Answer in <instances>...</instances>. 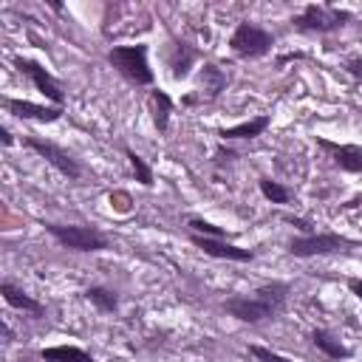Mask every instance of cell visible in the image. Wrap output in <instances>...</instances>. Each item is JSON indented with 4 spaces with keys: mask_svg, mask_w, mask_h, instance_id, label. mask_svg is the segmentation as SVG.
Wrapping results in <instances>:
<instances>
[{
    "mask_svg": "<svg viewBox=\"0 0 362 362\" xmlns=\"http://www.w3.org/2000/svg\"><path fill=\"white\" fill-rule=\"evenodd\" d=\"M0 294H3L6 305L17 308V311H23V314H31V317H42V314H45V305H42L37 297H31L28 291H23L20 286H14L11 280H3V283H0Z\"/></svg>",
    "mask_w": 362,
    "mask_h": 362,
    "instance_id": "15",
    "label": "cell"
},
{
    "mask_svg": "<svg viewBox=\"0 0 362 362\" xmlns=\"http://www.w3.org/2000/svg\"><path fill=\"white\" fill-rule=\"evenodd\" d=\"M11 62H14V68L34 85V90H37L40 96H45V99H48L51 105H57V107H65V90H62L59 79H57L51 71H45L37 59H28V57H14Z\"/></svg>",
    "mask_w": 362,
    "mask_h": 362,
    "instance_id": "8",
    "label": "cell"
},
{
    "mask_svg": "<svg viewBox=\"0 0 362 362\" xmlns=\"http://www.w3.org/2000/svg\"><path fill=\"white\" fill-rule=\"evenodd\" d=\"M3 107L14 116V119H28V122H59L65 107H57V105H37V102H28V99H17V96H3Z\"/></svg>",
    "mask_w": 362,
    "mask_h": 362,
    "instance_id": "12",
    "label": "cell"
},
{
    "mask_svg": "<svg viewBox=\"0 0 362 362\" xmlns=\"http://www.w3.org/2000/svg\"><path fill=\"white\" fill-rule=\"evenodd\" d=\"M348 288H351V294H354L356 300H362V277H354V280H348Z\"/></svg>",
    "mask_w": 362,
    "mask_h": 362,
    "instance_id": "28",
    "label": "cell"
},
{
    "mask_svg": "<svg viewBox=\"0 0 362 362\" xmlns=\"http://www.w3.org/2000/svg\"><path fill=\"white\" fill-rule=\"evenodd\" d=\"M189 240L192 246H198L204 255L215 257V260H232V263H249L255 260V249H243V246H235L229 243L226 238H204V235H192L189 232Z\"/></svg>",
    "mask_w": 362,
    "mask_h": 362,
    "instance_id": "10",
    "label": "cell"
},
{
    "mask_svg": "<svg viewBox=\"0 0 362 362\" xmlns=\"http://www.w3.org/2000/svg\"><path fill=\"white\" fill-rule=\"evenodd\" d=\"M317 147L328 153L331 164L342 173H351V175H362V147L359 144H339V141H331L325 136H314Z\"/></svg>",
    "mask_w": 362,
    "mask_h": 362,
    "instance_id": "11",
    "label": "cell"
},
{
    "mask_svg": "<svg viewBox=\"0 0 362 362\" xmlns=\"http://www.w3.org/2000/svg\"><path fill=\"white\" fill-rule=\"evenodd\" d=\"M311 345L325 356V359H334V362H342L351 356V348L339 342L337 334H331L328 328H314L311 331Z\"/></svg>",
    "mask_w": 362,
    "mask_h": 362,
    "instance_id": "17",
    "label": "cell"
},
{
    "mask_svg": "<svg viewBox=\"0 0 362 362\" xmlns=\"http://www.w3.org/2000/svg\"><path fill=\"white\" fill-rule=\"evenodd\" d=\"M283 221H286V223H291V226H297L303 235H314V226H311V221H305V218H297V215H283Z\"/></svg>",
    "mask_w": 362,
    "mask_h": 362,
    "instance_id": "24",
    "label": "cell"
},
{
    "mask_svg": "<svg viewBox=\"0 0 362 362\" xmlns=\"http://www.w3.org/2000/svg\"><path fill=\"white\" fill-rule=\"evenodd\" d=\"M0 331H3V345H11L14 342V334H11L8 322H0Z\"/></svg>",
    "mask_w": 362,
    "mask_h": 362,
    "instance_id": "29",
    "label": "cell"
},
{
    "mask_svg": "<svg viewBox=\"0 0 362 362\" xmlns=\"http://www.w3.org/2000/svg\"><path fill=\"white\" fill-rule=\"evenodd\" d=\"M288 291L291 286L283 283V280H272V283H263L257 286L252 294H229L221 308L235 317L238 322H249V325H257V322H266V320H274L286 311V303H288Z\"/></svg>",
    "mask_w": 362,
    "mask_h": 362,
    "instance_id": "1",
    "label": "cell"
},
{
    "mask_svg": "<svg viewBox=\"0 0 362 362\" xmlns=\"http://www.w3.org/2000/svg\"><path fill=\"white\" fill-rule=\"evenodd\" d=\"M187 229L192 235H204V238H226V229L223 226H215V223H209L204 218H189L187 221Z\"/></svg>",
    "mask_w": 362,
    "mask_h": 362,
    "instance_id": "22",
    "label": "cell"
},
{
    "mask_svg": "<svg viewBox=\"0 0 362 362\" xmlns=\"http://www.w3.org/2000/svg\"><path fill=\"white\" fill-rule=\"evenodd\" d=\"M82 297L99 311V314H116L119 311V294L107 286H88L82 291Z\"/></svg>",
    "mask_w": 362,
    "mask_h": 362,
    "instance_id": "18",
    "label": "cell"
},
{
    "mask_svg": "<svg viewBox=\"0 0 362 362\" xmlns=\"http://www.w3.org/2000/svg\"><path fill=\"white\" fill-rule=\"evenodd\" d=\"M23 144H25L28 150H34L40 158H45V161H48L59 175H65L68 181H79V178H82V173H85L82 164H79L65 147H59V144L42 139V136H25Z\"/></svg>",
    "mask_w": 362,
    "mask_h": 362,
    "instance_id": "7",
    "label": "cell"
},
{
    "mask_svg": "<svg viewBox=\"0 0 362 362\" xmlns=\"http://www.w3.org/2000/svg\"><path fill=\"white\" fill-rule=\"evenodd\" d=\"M201 59V54L189 45V42H184V40H173L170 42V51H167V65H170V76L173 79H187L189 76V71H192V65Z\"/></svg>",
    "mask_w": 362,
    "mask_h": 362,
    "instance_id": "13",
    "label": "cell"
},
{
    "mask_svg": "<svg viewBox=\"0 0 362 362\" xmlns=\"http://www.w3.org/2000/svg\"><path fill=\"white\" fill-rule=\"evenodd\" d=\"M359 243L337 235V232H314V235H294L288 240V255L291 257H322V255H334V252H345V249H356Z\"/></svg>",
    "mask_w": 362,
    "mask_h": 362,
    "instance_id": "6",
    "label": "cell"
},
{
    "mask_svg": "<svg viewBox=\"0 0 362 362\" xmlns=\"http://www.w3.org/2000/svg\"><path fill=\"white\" fill-rule=\"evenodd\" d=\"M173 99H170V93L167 90H161V88H153L150 93H147V110H150V119H153V127L164 136L167 130H170V116H173Z\"/></svg>",
    "mask_w": 362,
    "mask_h": 362,
    "instance_id": "16",
    "label": "cell"
},
{
    "mask_svg": "<svg viewBox=\"0 0 362 362\" xmlns=\"http://www.w3.org/2000/svg\"><path fill=\"white\" fill-rule=\"evenodd\" d=\"M345 71H348L354 79L362 82V57H348V59H345Z\"/></svg>",
    "mask_w": 362,
    "mask_h": 362,
    "instance_id": "25",
    "label": "cell"
},
{
    "mask_svg": "<svg viewBox=\"0 0 362 362\" xmlns=\"http://www.w3.org/2000/svg\"><path fill=\"white\" fill-rule=\"evenodd\" d=\"M107 62H110L113 71H116L119 76H124L130 85L150 88V85L156 82V74H153L150 59H147V42H136V45H110Z\"/></svg>",
    "mask_w": 362,
    "mask_h": 362,
    "instance_id": "2",
    "label": "cell"
},
{
    "mask_svg": "<svg viewBox=\"0 0 362 362\" xmlns=\"http://www.w3.org/2000/svg\"><path fill=\"white\" fill-rule=\"evenodd\" d=\"M40 359L42 362H93V356L85 348H76V345H51V348H42L40 351Z\"/></svg>",
    "mask_w": 362,
    "mask_h": 362,
    "instance_id": "19",
    "label": "cell"
},
{
    "mask_svg": "<svg viewBox=\"0 0 362 362\" xmlns=\"http://www.w3.org/2000/svg\"><path fill=\"white\" fill-rule=\"evenodd\" d=\"M229 85V76L215 65V62H204L198 71V90L184 96V105H195V102H215Z\"/></svg>",
    "mask_w": 362,
    "mask_h": 362,
    "instance_id": "9",
    "label": "cell"
},
{
    "mask_svg": "<svg viewBox=\"0 0 362 362\" xmlns=\"http://www.w3.org/2000/svg\"><path fill=\"white\" fill-rule=\"evenodd\" d=\"M232 158H235V153H232L229 147L221 144V147L215 150V164H223V161H232Z\"/></svg>",
    "mask_w": 362,
    "mask_h": 362,
    "instance_id": "26",
    "label": "cell"
},
{
    "mask_svg": "<svg viewBox=\"0 0 362 362\" xmlns=\"http://www.w3.org/2000/svg\"><path fill=\"white\" fill-rule=\"evenodd\" d=\"M257 187H260V195L269 201V204H288L291 198H294V189H288L286 184H280V181H274V178H269V175H263L260 181H257Z\"/></svg>",
    "mask_w": 362,
    "mask_h": 362,
    "instance_id": "20",
    "label": "cell"
},
{
    "mask_svg": "<svg viewBox=\"0 0 362 362\" xmlns=\"http://www.w3.org/2000/svg\"><path fill=\"white\" fill-rule=\"evenodd\" d=\"M229 48L240 59H260L274 48V34L255 20H240L229 37Z\"/></svg>",
    "mask_w": 362,
    "mask_h": 362,
    "instance_id": "5",
    "label": "cell"
},
{
    "mask_svg": "<svg viewBox=\"0 0 362 362\" xmlns=\"http://www.w3.org/2000/svg\"><path fill=\"white\" fill-rule=\"evenodd\" d=\"M354 20L351 11L337 8V6H322V3H308L294 20L291 28L300 34H334L339 28H345Z\"/></svg>",
    "mask_w": 362,
    "mask_h": 362,
    "instance_id": "4",
    "label": "cell"
},
{
    "mask_svg": "<svg viewBox=\"0 0 362 362\" xmlns=\"http://www.w3.org/2000/svg\"><path fill=\"white\" fill-rule=\"evenodd\" d=\"M45 232L71 252H105L110 246V238L99 226H79V223H42Z\"/></svg>",
    "mask_w": 362,
    "mask_h": 362,
    "instance_id": "3",
    "label": "cell"
},
{
    "mask_svg": "<svg viewBox=\"0 0 362 362\" xmlns=\"http://www.w3.org/2000/svg\"><path fill=\"white\" fill-rule=\"evenodd\" d=\"M0 144H3V147H11V144H14V136H11V130H8L6 124H0Z\"/></svg>",
    "mask_w": 362,
    "mask_h": 362,
    "instance_id": "27",
    "label": "cell"
},
{
    "mask_svg": "<svg viewBox=\"0 0 362 362\" xmlns=\"http://www.w3.org/2000/svg\"><path fill=\"white\" fill-rule=\"evenodd\" d=\"M249 354H252L257 362H291V359H286L283 354H277V351H272V348H263V345H257V342L249 345Z\"/></svg>",
    "mask_w": 362,
    "mask_h": 362,
    "instance_id": "23",
    "label": "cell"
},
{
    "mask_svg": "<svg viewBox=\"0 0 362 362\" xmlns=\"http://www.w3.org/2000/svg\"><path fill=\"white\" fill-rule=\"evenodd\" d=\"M269 124H272V116L269 113H260V116H252V119H246L240 124L221 127L218 136H221V141H252V139L263 136L269 130Z\"/></svg>",
    "mask_w": 362,
    "mask_h": 362,
    "instance_id": "14",
    "label": "cell"
},
{
    "mask_svg": "<svg viewBox=\"0 0 362 362\" xmlns=\"http://www.w3.org/2000/svg\"><path fill=\"white\" fill-rule=\"evenodd\" d=\"M124 156H127V161H130V170H133L136 181H139L141 187H153V184H156V178H153V167H150L133 147H127V144H124Z\"/></svg>",
    "mask_w": 362,
    "mask_h": 362,
    "instance_id": "21",
    "label": "cell"
}]
</instances>
